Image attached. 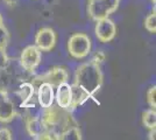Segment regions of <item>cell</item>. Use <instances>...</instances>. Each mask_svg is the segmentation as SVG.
Masks as SVG:
<instances>
[{"label":"cell","instance_id":"18","mask_svg":"<svg viewBox=\"0 0 156 140\" xmlns=\"http://www.w3.org/2000/svg\"><path fill=\"white\" fill-rule=\"evenodd\" d=\"M8 42H9V33L5 25H2V26H0V48L6 49Z\"/></svg>","mask_w":156,"mask_h":140},{"label":"cell","instance_id":"10","mask_svg":"<svg viewBox=\"0 0 156 140\" xmlns=\"http://www.w3.org/2000/svg\"><path fill=\"white\" fill-rule=\"evenodd\" d=\"M55 99L58 106L63 109H70L71 106V85L68 84L66 82L59 84L57 87L56 95H55Z\"/></svg>","mask_w":156,"mask_h":140},{"label":"cell","instance_id":"23","mask_svg":"<svg viewBox=\"0 0 156 140\" xmlns=\"http://www.w3.org/2000/svg\"><path fill=\"white\" fill-rule=\"evenodd\" d=\"M8 98L7 97V92L5 89H2V88H0V102H2L4 99H6Z\"/></svg>","mask_w":156,"mask_h":140},{"label":"cell","instance_id":"17","mask_svg":"<svg viewBox=\"0 0 156 140\" xmlns=\"http://www.w3.org/2000/svg\"><path fill=\"white\" fill-rule=\"evenodd\" d=\"M144 27L149 32V33H156V14H155V7H154V11L153 13L149 14L146 20H144Z\"/></svg>","mask_w":156,"mask_h":140},{"label":"cell","instance_id":"6","mask_svg":"<svg viewBox=\"0 0 156 140\" xmlns=\"http://www.w3.org/2000/svg\"><path fill=\"white\" fill-rule=\"evenodd\" d=\"M117 34V26L110 18H104L97 21L96 25V36L101 42H110L114 39Z\"/></svg>","mask_w":156,"mask_h":140},{"label":"cell","instance_id":"7","mask_svg":"<svg viewBox=\"0 0 156 140\" xmlns=\"http://www.w3.org/2000/svg\"><path fill=\"white\" fill-rule=\"evenodd\" d=\"M56 43V34L54 29L49 27H43L36 33L35 36V46L41 52H49L55 47Z\"/></svg>","mask_w":156,"mask_h":140},{"label":"cell","instance_id":"13","mask_svg":"<svg viewBox=\"0 0 156 140\" xmlns=\"http://www.w3.org/2000/svg\"><path fill=\"white\" fill-rule=\"evenodd\" d=\"M34 89H35L34 84L29 83V82H23L20 85L19 90H18L16 93H18V96L21 99V102H22V104H21L22 107H35L33 106L32 103H30V100L34 98V92H35Z\"/></svg>","mask_w":156,"mask_h":140},{"label":"cell","instance_id":"5","mask_svg":"<svg viewBox=\"0 0 156 140\" xmlns=\"http://www.w3.org/2000/svg\"><path fill=\"white\" fill-rule=\"evenodd\" d=\"M41 62V50L36 46L26 47L20 56L21 67L27 71L33 73Z\"/></svg>","mask_w":156,"mask_h":140},{"label":"cell","instance_id":"26","mask_svg":"<svg viewBox=\"0 0 156 140\" xmlns=\"http://www.w3.org/2000/svg\"><path fill=\"white\" fill-rule=\"evenodd\" d=\"M4 25V20H2V16L0 15V26H2Z\"/></svg>","mask_w":156,"mask_h":140},{"label":"cell","instance_id":"20","mask_svg":"<svg viewBox=\"0 0 156 140\" xmlns=\"http://www.w3.org/2000/svg\"><path fill=\"white\" fill-rule=\"evenodd\" d=\"M147 100L151 109L156 107V87H151L147 92Z\"/></svg>","mask_w":156,"mask_h":140},{"label":"cell","instance_id":"15","mask_svg":"<svg viewBox=\"0 0 156 140\" xmlns=\"http://www.w3.org/2000/svg\"><path fill=\"white\" fill-rule=\"evenodd\" d=\"M59 139H62V140H80L82 139V133H80V131H79V128H78L77 125H76V126H70L61 133Z\"/></svg>","mask_w":156,"mask_h":140},{"label":"cell","instance_id":"2","mask_svg":"<svg viewBox=\"0 0 156 140\" xmlns=\"http://www.w3.org/2000/svg\"><path fill=\"white\" fill-rule=\"evenodd\" d=\"M103 82L104 76L100 67L93 61L80 64L75 74V83L86 90L91 96L99 91V89L103 85Z\"/></svg>","mask_w":156,"mask_h":140},{"label":"cell","instance_id":"3","mask_svg":"<svg viewBox=\"0 0 156 140\" xmlns=\"http://www.w3.org/2000/svg\"><path fill=\"white\" fill-rule=\"evenodd\" d=\"M119 2L120 0H90L87 13L94 21L108 18V15L118 8Z\"/></svg>","mask_w":156,"mask_h":140},{"label":"cell","instance_id":"9","mask_svg":"<svg viewBox=\"0 0 156 140\" xmlns=\"http://www.w3.org/2000/svg\"><path fill=\"white\" fill-rule=\"evenodd\" d=\"M55 100V93H54V87L51 84L42 82L39 84L37 88V102L42 109L50 106L54 104Z\"/></svg>","mask_w":156,"mask_h":140},{"label":"cell","instance_id":"25","mask_svg":"<svg viewBox=\"0 0 156 140\" xmlns=\"http://www.w3.org/2000/svg\"><path fill=\"white\" fill-rule=\"evenodd\" d=\"M5 2H6L8 6H14V5H16V1L18 0H4Z\"/></svg>","mask_w":156,"mask_h":140},{"label":"cell","instance_id":"21","mask_svg":"<svg viewBox=\"0 0 156 140\" xmlns=\"http://www.w3.org/2000/svg\"><path fill=\"white\" fill-rule=\"evenodd\" d=\"M11 139H12L11 131L8 128H6V127L0 128V140H11Z\"/></svg>","mask_w":156,"mask_h":140},{"label":"cell","instance_id":"14","mask_svg":"<svg viewBox=\"0 0 156 140\" xmlns=\"http://www.w3.org/2000/svg\"><path fill=\"white\" fill-rule=\"evenodd\" d=\"M15 117V107L11 100L6 98L0 102V121L1 123H9Z\"/></svg>","mask_w":156,"mask_h":140},{"label":"cell","instance_id":"11","mask_svg":"<svg viewBox=\"0 0 156 140\" xmlns=\"http://www.w3.org/2000/svg\"><path fill=\"white\" fill-rule=\"evenodd\" d=\"M26 128L28 134L34 139H40V137L47 131V127L43 120L40 117H30L27 119Z\"/></svg>","mask_w":156,"mask_h":140},{"label":"cell","instance_id":"8","mask_svg":"<svg viewBox=\"0 0 156 140\" xmlns=\"http://www.w3.org/2000/svg\"><path fill=\"white\" fill-rule=\"evenodd\" d=\"M68 77H69V75H68V73H66V70H65L64 68L56 67L50 69L44 75L37 77L35 81H39V83L47 82V83L51 84L52 87H58L59 84L68 82Z\"/></svg>","mask_w":156,"mask_h":140},{"label":"cell","instance_id":"27","mask_svg":"<svg viewBox=\"0 0 156 140\" xmlns=\"http://www.w3.org/2000/svg\"><path fill=\"white\" fill-rule=\"evenodd\" d=\"M150 1H151V2H153V4H154V5H155V2H156V0H150Z\"/></svg>","mask_w":156,"mask_h":140},{"label":"cell","instance_id":"19","mask_svg":"<svg viewBox=\"0 0 156 140\" xmlns=\"http://www.w3.org/2000/svg\"><path fill=\"white\" fill-rule=\"evenodd\" d=\"M8 56H7L6 49L5 48H0V71H5L6 68L8 67Z\"/></svg>","mask_w":156,"mask_h":140},{"label":"cell","instance_id":"1","mask_svg":"<svg viewBox=\"0 0 156 140\" xmlns=\"http://www.w3.org/2000/svg\"><path fill=\"white\" fill-rule=\"evenodd\" d=\"M41 119L43 120L47 130L55 134L57 139H59L61 133L68 127L76 126V125H71V123H76V121L72 118L70 109H63L54 104L43 109V114Z\"/></svg>","mask_w":156,"mask_h":140},{"label":"cell","instance_id":"24","mask_svg":"<svg viewBox=\"0 0 156 140\" xmlns=\"http://www.w3.org/2000/svg\"><path fill=\"white\" fill-rule=\"evenodd\" d=\"M149 139H155V134H156V131H155V127L154 128H150L149 130Z\"/></svg>","mask_w":156,"mask_h":140},{"label":"cell","instance_id":"12","mask_svg":"<svg viewBox=\"0 0 156 140\" xmlns=\"http://www.w3.org/2000/svg\"><path fill=\"white\" fill-rule=\"evenodd\" d=\"M92 96L84 90L82 87L77 85L76 83H73L71 85V110H75L76 107L83 105L89 98H91Z\"/></svg>","mask_w":156,"mask_h":140},{"label":"cell","instance_id":"22","mask_svg":"<svg viewBox=\"0 0 156 140\" xmlns=\"http://www.w3.org/2000/svg\"><path fill=\"white\" fill-rule=\"evenodd\" d=\"M106 59V56H105V54L103 52H97V53L93 55V57H92V60L94 63H97V64H100V63H103Z\"/></svg>","mask_w":156,"mask_h":140},{"label":"cell","instance_id":"16","mask_svg":"<svg viewBox=\"0 0 156 140\" xmlns=\"http://www.w3.org/2000/svg\"><path fill=\"white\" fill-rule=\"evenodd\" d=\"M142 123L144 127L148 130L156 127V111L155 109H149L144 111L142 114Z\"/></svg>","mask_w":156,"mask_h":140},{"label":"cell","instance_id":"4","mask_svg":"<svg viewBox=\"0 0 156 140\" xmlns=\"http://www.w3.org/2000/svg\"><path fill=\"white\" fill-rule=\"evenodd\" d=\"M68 50L75 59H84L91 52V40L84 33H76L68 41Z\"/></svg>","mask_w":156,"mask_h":140}]
</instances>
